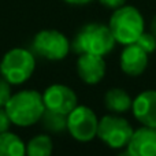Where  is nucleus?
I'll use <instances>...</instances> for the list:
<instances>
[{
  "label": "nucleus",
  "mask_w": 156,
  "mask_h": 156,
  "mask_svg": "<svg viewBox=\"0 0 156 156\" xmlns=\"http://www.w3.org/2000/svg\"><path fill=\"white\" fill-rule=\"evenodd\" d=\"M4 110L11 123L21 127H27L40 122L45 111V105L40 92L25 89L11 94Z\"/></svg>",
  "instance_id": "obj_1"
},
{
  "label": "nucleus",
  "mask_w": 156,
  "mask_h": 156,
  "mask_svg": "<svg viewBox=\"0 0 156 156\" xmlns=\"http://www.w3.org/2000/svg\"><path fill=\"white\" fill-rule=\"evenodd\" d=\"M116 41L108 25L99 22L86 23L78 30L71 43V49L76 54H90L105 56L114 49Z\"/></svg>",
  "instance_id": "obj_2"
},
{
  "label": "nucleus",
  "mask_w": 156,
  "mask_h": 156,
  "mask_svg": "<svg viewBox=\"0 0 156 156\" xmlns=\"http://www.w3.org/2000/svg\"><path fill=\"white\" fill-rule=\"evenodd\" d=\"M108 27L116 43L122 45H129V44H134L141 33L145 30L144 29L145 22L138 8L125 4L114 10L108 21Z\"/></svg>",
  "instance_id": "obj_3"
},
{
  "label": "nucleus",
  "mask_w": 156,
  "mask_h": 156,
  "mask_svg": "<svg viewBox=\"0 0 156 156\" xmlns=\"http://www.w3.org/2000/svg\"><path fill=\"white\" fill-rule=\"evenodd\" d=\"M36 69L34 55L25 48H12L0 62V76L11 85H21L33 76Z\"/></svg>",
  "instance_id": "obj_4"
},
{
  "label": "nucleus",
  "mask_w": 156,
  "mask_h": 156,
  "mask_svg": "<svg viewBox=\"0 0 156 156\" xmlns=\"http://www.w3.org/2000/svg\"><path fill=\"white\" fill-rule=\"evenodd\" d=\"M133 132L134 129L126 118L118 114H110L99 119L96 137L103 141L108 148L122 149L127 147Z\"/></svg>",
  "instance_id": "obj_5"
},
{
  "label": "nucleus",
  "mask_w": 156,
  "mask_h": 156,
  "mask_svg": "<svg viewBox=\"0 0 156 156\" xmlns=\"http://www.w3.org/2000/svg\"><path fill=\"white\" fill-rule=\"evenodd\" d=\"M33 51L48 60H62L69 55L71 44L59 30H41L33 38Z\"/></svg>",
  "instance_id": "obj_6"
},
{
  "label": "nucleus",
  "mask_w": 156,
  "mask_h": 156,
  "mask_svg": "<svg viewBox=\"0 0 156 156\" xmlns=\"http://www.w3.org/2000/svg\"><path fill=\"white\" fill-rule=\"evenodd\" d=\"M99 118L92 108L78 104L70 114H67V132L74 140L80 143H89L97 136Z\"/></svg>",
  "instance_id": "obj_7"
},
{
  "label": "nucleus",
  "mask_w": 156,
  "mask_h": 156,
  "mask_svg": "<svg viewBox=\"0 0 156 156\" xmlns=\"http://www.w3.org/2000/svg\"><path fill=\"white\" fill-rule=\"evenodd\" d=\"M43 101L45 110L67 115L78 105V97L71 88L62 83H54L44 90Z\"/></svg>",
  "instance_id": "obj_8"
},
{
  "label": "nucleus",
  "mask_w": 156,
  "mask_h": 156,
  "mask_svg": "<svg viewBox=\"0 0 156 156\" xmlns=\"http://www.w3.org/2000/svg\"><path fill=\"white\" fill-rule=\"evenodd\" d=\"M104 56L90 54H81L77 60V74L86 85H97L105 77Z\"/></svg>",
  "instance_id": "obj_9"
},
{
  "label": "nucleus",
  "mask_w": 156,
  "mask_h": 156,
  "mask_svg": "<svg viewBox=\"0 0 156 156\" xmlns=\"http://www.w3.org/2000/svg\"><path fill=\"white\" fill-rule=\"evenodd\" d=\"M133 116L143 126L156 127V90L148 89L136 96L132 103Z\"/></svg>",
  "instance_id": "obj_10"
},
{
  "label": "nucleus",
  "mask_w": 156,
  "mask_h": 156,
  "mask_svg": "<svg viewBox=\"0 0 156 156\" xmlns=\"http://www.w3.org/2000/svg\"><path fill=\"white\" fill-rule=\"evenodd\" d=\"M119 66L126 76L138 77L148 67V54L137 44L125 45L119 56Z\"/></svg>",
  "instance_id": "obj_11"
},
{
  "label": "nucleus",
  "mask_w": 156,
  "mask_h": 156,
  "mask_svg": "<svg viewBox=\"0 0 156 156\" xmlns=\"http://www.w3.org/2000/svg\"><path fill=\"white\" fill-rule=\"evenodd\" d=\"M126 151L132 156H156V127L134 129Z\"/></svg>",
  "instance_id": "obj_12"
},
{
  "label": "nucleus",
  "mask_w": 156,
  "mask_h": 156,
  "mask_svg": "<svg viewBox=\"0 0 156 156\" xmlns=\"http://www.w3.org/2000/svg\"><path fill=\"white\" fill-rule=\"evenodd\" d=\"M133 99L125 89L111 88L104 94V104L110 112L112 114H125L132 110Z\"/></svg>",
  "instance_id": "obj_13"
},
{
  "label": "nucleus",
  "mask_w": 156,
  "mask_h": 156,
  "mask_svg": "<svg viewBox=\"0 0 156 156\" xmlns=\"http://www.w3.org/2000/svg\"><path fill=\"white\" fill-rule=\"evenodd\" d=\"M0 156H26V145L16 134L4 132L0 134Z\"/></svg>",
  "instance_id": "obj_14"
},
{
  "label": "nucleus",
  "mask_w": 156,
  "mask_h": 156,
  "mask_svg": "<svg viewBox=\"0 0 156 156\" xmlns=\"http://www.w3.org/2000/svg\"><path fill=\"white\" fill-rule=\"evenodd\" d=\"M54 143L48 134H37L26 144V156H52Z\"/></svg>",
  "instance_id": "obj_15"
},
{
  "label": "nucleus",
  "mask_w": 156,
  "mask_h": 156,
  "mask_svg": "<svg viewBox=\"0 0 156 156\" xmlns=\"http://www.w3.org/2000/svg\"><path fill=\"white\" fill-rule=\"evenodd\" d=\"M40 122L43 123L44 129L51 133H62L67 130V115L55 112V111L45 110Z\"/></svg>",
  "instance_id": "obj_16"
},
{
  "label": "nucleus",
  "mask_w": 156,
  "mask_h": 156,
  "mask_svg": "<svg viewBox=\"0 0 156 156\" xmlns=\"http://www.w3.org/2000/svg\"><path fill=\"white\" fill-rule=\"evenodd\" d=\"M134 44H137L141 49H144V51L149 55L156 49V37L151 32H145V30H144Z\"/></svg>",
  "instance_id": "obj_17"
},
{
  "label": "nucleus",
  "mask_w": 156,
  "mask_h": 156,
  "mask_svg": "<svg viewBox=\"0 0 156 156\" xmlns=\"http://www.w3.org/2000/svg\"><path fill=\"white\" fill-rule=\"evenodd\" d=\"M11 83L0 76V108H4L11 97Z\"/></svg>",
  "instance_id": "obj_18"
},
{
  "label": "nucleus",
  "mask_w": 156,
  "mask_h": 156,
  "mask_svg": "<svg viewBox=\"0 0 156 156\" xmlns=\"http://www.w3.org/2000/svg\"><path fill=\"white\" fill-rule=\"evenodd\" d=\"M10 125H11V121H10V118H8L5 110L4 108H0V134L4 132H8Z\"/></svg>",
  "instance_id": "obj_19"
},
{
  "label": "nucleus",
  "mask_w": 156,
  "mask_h": 156,
  "mask_svg": "<svg viewBox=\"0 0 156 156\" xmlns=\"http://www.w3.org/2000/svg\"><path fill=\"white\" fill-rule=\"evenodd\" d=\"M99 3L101 5H104L105 8L116 10V8H119V7L126 4V0H99Z\"/></svg>",
  "instance_id": "obj_20"
},
{
  "label": "nucleus",
  "mask_w": 156,
  "mask_h": 156,
  "mask_svg": "<svg viewBox=\"0 0 156 156\" xmlns=\"http://www.w3.org/2000/svg\"><path fill=\"white\" fill-rule=\"evenodd\" d=\"M67 4H73V5H83L88 4V3L93 2V0H65Z\"/></svg>",
  "instance_id": "obj_21"
},
{
  "label": "nucleus",
  "mask_w": 156,
  "mask_h": 156,
  "mask_svg": "<svg viewBox=\"0 0 156 156\" xmlns=\"http://www.w3.org/2000/svg\"><path fill=\"white\" fill-rule=\"evenodd\" d=\"M151 33L156 37V15L152 18V21H151Z\"/></svg>",
  "instance_id": "obj_22"
},
{
  "label": "nucleus",
  "mask_w": 156,
  "mask_h": 156,
  "mask_svg": "<svg viewBox=\"0 0 156 156\" xmlns=\"http://www.w3.org/2000/svg\"><path fill=\"white\" fill-rule=\"evenodd\" d=\"M116 156H132V155H130V154H129V152H127V151H122L121 154H118Z\"/></svg>",
  "instance_id": "obj_23"
}]
</instances>
